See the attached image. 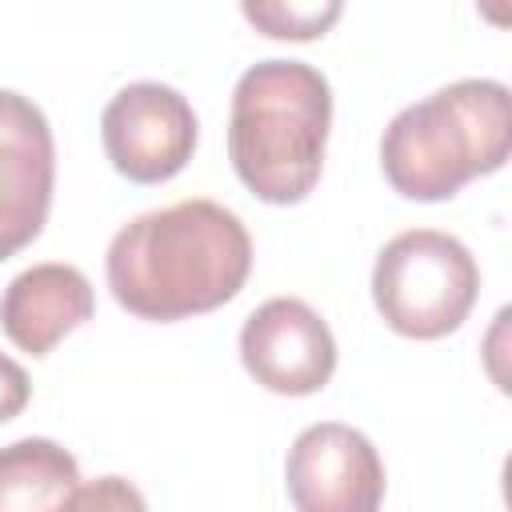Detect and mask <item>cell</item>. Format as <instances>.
I'll return each instance as SVG.
<instances>
[{
  "label": "cell",
  "instance_id": "obj_1",
  "mask_svg": "<svg viewBox=\"0 0 512 512\" xmlns=\"http://www.w3.org/2000/svg\"><path fill=\"white\" fill-rule=\"evenodd\" d=\"M108 288L140 320L172 324L228 304L252 272V236L216 200H180L128 220L104 256Z\"/></svg>",
  "mask_w": 512,
  "mask_h": 512
},
{
  "label": "cell",
  "instance_id": "obj_2",
  "mask_svg": "<svg viewBox=\"0 0 512 512\" xmlns=\"http://www.w3.org/2000/svg\"><path fill=\"white\" fill-rule=\"evenodd\" d=\"M332 88L304 60H260L232 88L228 160L264 204H300L324 168Z\"/></svg>",
  "mask_w": 512,
  "mask_h": 512
},
{
  "label": "cell",
  "instance_id": "obj_3",
  "mask_svg": "<svg viewBox=\"0 0 512 512\" xmlns=\"http://www.w3.org/2000/svg\"><path fill=\"white\" fill-rule=\"evenodd\" d=\"M512 148V96L500 80H456L400 108L380 136V168L408 200H452L500 172Z\"/></svg>",
  "mask_w": 512,
  "mask_h": 512
},
{
  "label": "cell",
  "instance_id": "obj_4",
  "mask_svg": "<svg viewBox=\"0 0 512 512\" xmlns=\"http://www.w3.org/2000/svg\"><path fill=\"white\" fill-rule=\"evenodd\" d=\"M480 296L476 256L448 232L408 228L372 264V300L384 324L408 340L456 332Z\"/></svg>",
  "mask_w": 512,
  "mask_h": 512
},
{
  "label": "cell",
  "instance_id": "obj_5",
  "mask_svg": "<svg viewBox=\"0 0 512 512\" xmlns=\"http://www.w3.org/2000/svg\"><path fill=\"white\" fill-rule=\"evenodd\" d=\"M192 104L160 80H136L120 88L100 112V140L120 176L132 184L172 180L196 148Z\"/></svg>",
  "mask_w": 512,
  "mask_h": 512
},
{
  "label": "cell",
  "instance_id": "obj_6",
  "mask_svg": "<svg viewBox=\"0 0 512 512\" xmlns=\"http://www.w3.org/2000/svg\"><path fill=\"white\" fill-rule=\"evenodd\" d=\"M240 360L260 388L280 396H312L336 372V340L312 304L272 296L244 320Z\"/></svg>",
  "mask_w": 512,
  "mask_h": 512
},
{
  "label": "cell",
  "instance_id": "obj_7",
  "mask_svg": "<svg viewBox=\"0 0 512 512\" xmlns=\"http://www.w3.org/2000/svg\"><path fill=\"white\" fill-rule=\"evenodd\" d=\"M284 488L300 512H372L384 500V464L360 428L324 420L292 440Z\"/></svg>",
  "mask_w": 512,
  "mask_h": 512
},
{
  "label": "cell",
  "instance_id": "obj_8",
  "mask_svg": "<svg viewBox=\"0 0 512 512\" xmlns=\"http://www.w3.org/2000/svg\"><path fill=\"white\" fill-rule=\"evenodd\" d=\"M56 144L48 116L20 92L0 88V260L28 248L52 208Z\"/></svg>",
  "mask_w": 512,
  "mask_h": 512
},
{
  "label": "cell",
  "instance_id": "obj_9",
  "mask_svg": "<svg viewBox=\"0 0 512 512\" xmlns=\"http://www.w3.org/2000/svg\"><path fill=\"white\" fill-rule=\"evenodd\" d=\"M92 312L96 296L88 276L56 260L24 268L0 296V328L28 356H48L72 328L88 324Z\"/></svg>",
  "mask_w": 512,
  "mask_h": 512
},
{
  "label": "cell",
  "instance_id": "obj_10",
  "mask_svg": "<svg viewBox=\"0 0 512 512\" xmlns=\"http://www.w3.org/2000/svg\"><path fill=\"white\" fill-rule=\"evenodd\" d=\"M80 488V468L68 448L44 436H24L0 448V512L68 508Z\"/></svg>",
  "mask_w": 512,
  "mask_h": 512
},
{
  "label": "cell",
  "instance_id": "obj_11",
  "mask_svg": "<svg viewBox=\"0 0 512 512\" xmlns=\"http://www.w3.org/2000/svg\"><path fill=\"white\" fill-rule=\"evenodd\" d=\"M244 20L268 40H320L336 28L344 0H240Z\"/></svg>",
  "mask_w": 512,
  "mask_h": 512
},
{
  "label": "cell",
  "instance_id": "obj_12",
  "mask_svg": "<svg viewBox=\"0 0 512 512\" xmlns=\"http://www.w3.org/2000/svg\"><path fill=\"white\" fill-rule=\"evenodd\" d=\"M28 396H32V384H28V372L0 352V424L20 416L28 408Z\"/></svg>",
  "mask_w": 512,
  "mask_h": 512
},
{
  "label": "cell",
  "instance_id": "obj_13",
  "mask_svg": "<svg viewBox=\"0 0 512 512\" xmlns=\"http://www.w3.org/2000/svg\"><path fill=\"white\" fill-rule=\"evenodd\" d=\"M92 504H96V508H104V504H116V508L136 504V508H140L144 500H140L120 476H104L96 488H84V484H80V488L72 492V500H68V508H92Z\"/></svg>",
  "mask_w": 512,
  "mask_h": 512
}]
</instances>
